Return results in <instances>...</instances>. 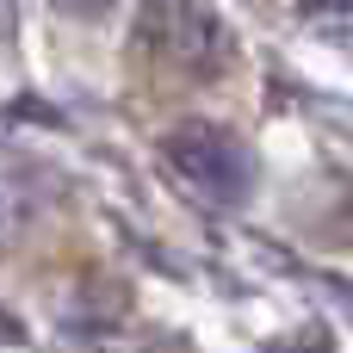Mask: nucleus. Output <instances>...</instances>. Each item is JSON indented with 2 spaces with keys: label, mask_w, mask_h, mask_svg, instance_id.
<instances>
[{
  "label": "nucleus",
  "mask_w": 353,
  "mask_h": 353,
  "mask_svg": "<svg viewBox=\"0 0 353 353\" xmlns=\"http://www.w3.org/2000/svg\"><path fill=\"white\" fill-rule=\"evenodd\" d=\"M168 168L186 180V192H199L205 205H242L254 192V155L236 130L223 124H205V118H186L168 130L161 143Z\"/></svg>",
  "instance_id": "1"
},
{
  "label": "nucleus",
  "mask_w": 353,
  "mask_h": 353,
  "mask_svg": "<svg viewBox=\"0 0 353 353\" xmlns=\"http://www.w3.org/2000/svg\"><path fill=\"white\" fill-rule=\"evenodd\" d=\"M137 31L174 68H211V56H217V25L192 0H149L143 19H137Z\"/></svg>",
  "instance_id": "2"
},
{
  "label": "nucleus",
  "mask_w": 353,
  "mask_h": 353,
  "mask_svg": "<svg viewBox=\"0 0 353 353\" xmlns=\"http://www.w3.org/2000/svg\"><path fill=\"white\" fill-rule=\"evenodd\" d=\"M112 0H56V12H74V19H99Z\"/></svg>",
  "instance_id": "3"
},
{
  "label": "nucleus",
  "mask_w": 353,
  "mask_h": 353,
  "mask_svg": "<svg viewBox=\"0 0 353 353\" xmlns=\"http://www.w3.org/2000/svg\"><path fill=\"white\" fill-rule=\"evenodd\" d=\"M304 6H310V12H341L347 0H304Z\"/></svg>",
  "instance_id": "4"
},
{
  "label": "nucleus",
  "mask_w": 353,
  "mask_h": 353,
  "mask_svg": "<svg viewBox=\"0 0 353 353\" xmlns=\"http://www.w3.org/2000/svg\"><path fill=\"white\" fill-rule=\"evenodd\" d=\"M0 31H12V0H0Z\"/></svg>",
  "instance_id": "5"
}]
</instances>
